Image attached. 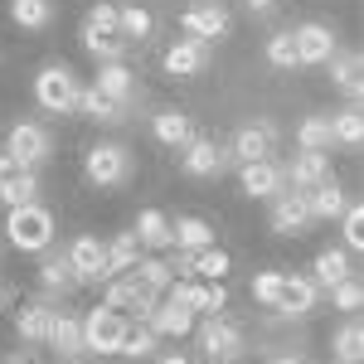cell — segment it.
<instances>
[{"label":"cell","instance_id":"6da1fadb","mask_svg":"<svg viewBox=\"0 0 364 364\" xmlns=\"http://www.w3.org/2000/svg\"><path fill=\"white\" fill-rule=\"evenodd\" d=\"M5 238H10V248H20V252L54 248V214L39 199L34 204H15L10 219H5Z\"/></svg>","mask_w":364,"mask_h":364},{"label":"cell","instance_id":"7a4b0ae2","mask_svg":"<svg viewBox=\"0 0 364 364\" xmlns=\"http://www.w3.org/2000/svg\"><path fill=\"white\" fill-rule=\"evenodd\" d=\"M34 102L44 107V112H73V102H78V78H73V68L68 63H44L39 73H34Z\"/></svg>","mask_w":364,"mask_h":364},{"label":"cell","instance_id":"3957f363","mask_svg":"<svg viewBox=\"0 0 364 364\" xmlns=\"http://www.w3.org/2000/svg\"><path fill=\"white\" fill-rule=\"evenodd\" d=\"M83 170H87L92 185L112 190V185H127V175H132V156H127V146H117V141H97V146H87Z\"/></svg>","mask_w":364,"mask_h":364},{"label":"cell","instance_id":"277c9868","mask_svg":"<svg viewBox=\"0 0 364 364\" xmlns=\"http://www.w3.org/2000/svg\"><path fill=\"white\" fill-rule=\"evenodd\" d=\"M156 301H161V296H156V291H151L136 272H117V277H107V291H102V306L132 311L136 321H146V316L156 311Z\"/></svg>","mask_w":364,"mask_h":364},{"label":"cell","instance_id":"5b68a950","mask_svg":"<svg viewBox=\"0 0 364 364\" xmlns=\"http://www.w3.org/2000/svg\"><path fill=\"white\" fill-rule=\"evenodd\" d=\"M127 336V316L112 306H92L83 316V350L92 355H117V345Z\"/></svg>","mask_w":364,"mask_h":364},{"label":"cell","instance_id":"8992f818","mask_svg":"<svg viewBox=\"0 0 364 364\" xmlns=\"http://www.w3.org/2000/svg\"><path fill=\"white\" fill-rule=\"evenodd\" d=\"M199 350L214 364L238 360V355H243V331L228 321L224 311H219V316H204V321H199Z\"/></svg>","mask_w":364,"mask_h":364},{"label":"cell","instance_id":"52a82bcc","mask_svg":"<svg viewBox=\"0 0 364 364\" xmlns=\"http://www.w3.org/2000/svg\"><path fill=\"white\" fill-rule=\"evenodd\" d=\"M228 161H233L228 146H219V141H209V136H190L185 146H180V166H185V175H195V180L224 175Z\"/></svg>","mask_w":364,"mask_h":364},{"label":"cell","instance_id":"ba28073f","mask_svg":"<svg viewBox=\"0 0 364 364\" xmlns=\"http://www.w3.org/2000/svg\"><path fill=\"white\" fill-rule=\"evenodd\" d=\"M185 34L190 39H199V44H209V39H224L228 34V10L224 0H195L190 10H185Z\"/></svg>","mask_w":364,"mask_h":364},{"label":"cell","instance_id":"9c48e42d","mask_svg":"<svg viewBox=\"0 0 364 364\" xmlns=\"http://www.w3.org/2000/svg\"><path fill=\"white\" fill-rule=\"evenodd\" d=\"M49 146H54V141H49V132H44L39 122H15L10 136H5V151H10L20 166H29V170L49 156Z\"/></svg>","mask_w":364,"mask_h":364},{"label":"cell","instance_id":"30bf717a","mask_svg":"<svg viewBox=\"0 0 364 364\" xmlns=\"http://www.w3.org/2000/svg\"><path fill=\"white\" fill-rule=\"evenodd\" d=\"M291 34H296V68H321L326 58L336 54V29L321 25V20L291 29Z\"/></svg>","mask_w":364,"mask_h":364},{"label":"cell","instance_id":"8fae6325","mask_svg":"<svg viewBox=\"0 0 364 364\" xmlns=\"http://www.w3.org/2000/svg\"><path fill=\"white\" fill-rule=\"evenodd\" d=\"M92 87H97L102 97H112L122 112H132V107L141 102V83H136V73H132L127 63H102V68H97V83H92Z\"/></svg>","mask_w":364,"mask_h":364},{"label":"cell","instance_id":"7c38bea8","mask_svg":"<svg viewBox=\"0 0 364 364\" xmlns=\"http://www.w3.org/2000/svg\"><path fill=\"white\" fill-rule=\"evenodd\" d=\"M272 146H277V127L272 122H248V127H238L233 132V146H228V156L243 166V161H267L272 156Z\"/></svg>","mask_w":364,"mask_h":364},{"label":"cell","instance_id":"4fadbf2b","mask_svg":"<svg viewBox=\"0 0 364 364\" xmlns=\"http://www.w3.org/2000/svg\"><path fill=\"white\" fill-rule=\"evenodd\" d=\"M68 262H73L78 282H107V248H102V238H92V233H78V238L68 243Z\"/></svg>","mask_w":364,"mask_h":364},{"label":"cell","instance_id":"5bb4252c","mask_svg":"<svg viewBox=\"0 0 364 364\" xmlns=\"http://www.w3.org/2000/svg\"><path fill=\"white\" fill-rule=\"evenodd\" d=\"M238 185H243V195L252 199H272L287 190V175H282V166H272V156L267 161H243L238 166Z\"/></svg>","mask_w":364,"mask_h":364},{"label":"cell","instance_id":"9a60e30c","mask_svg":"<svg viewBox=\"0 0 364 364\" xmlns=\"http://www.w3.org/2000/svg\"><path fill=\"white\" fill-rule=\"evenodd\" d=\"M311 224V204H306V190H291V195H272V233H306Z\"/></svg>","mask_w":364,"mask_h":364},{"label":"cell","instance_id":"2e32d148","mask_svg":"<svg viewBox=\"0 0 364 364\" xmlns=\"http://www.w3.org/2000/svg\"><path fill=\"white\" fill-rule=\"evenodd\" d=\"M209 68V44H199V39H175L166 49V73L170 78H195Z\"/></svg>","mask_w":364,"mask_h":364},{"label":"cell","instance_id":"e0dca14e","mask_svg":"<svg viewBox=\"0 0 364 364\" xmlns=\"http://www.w3.org/2000/svg\"><path fill=\"white\" fill-rule=\"evenodd\" d=\"M146 326L156 331V336H170V340H185L190 331H195V311H185L180 301H156V311L146 316Z\"/></svg>","mask_w":364,"mask_h":364},{"label":"cell","instance_id":"ac0fdd59","mask_svg":"<svg viewBox=\"0 0 364 364\" xmlns=\"http://www.w3.org/2000/svg\"><path fill=\"white\" fill-rule=\"evenodd\" d=\"M316 296H321V287L311 277H291V272H282V296H277V306L282 316H306V311H316Z\"/></svg>","mask_w":364,"mask_h":364},{"label":"cell","instance_id":"d6986e66","mask_svg":"<svg viewBox=\"0 0 364 364\" xmlns=\"http://www.w3.org/2000/svg\"><path fill=\"white\" fill-rule=\"evenodd\" d=\"M49 326H54V306H49V296L25 301V306L15 311V331H20V340H29V345H44V340H49Z\"/></svg>","mask_w":364,"mask_h":364},{"label":"cell","instance_id":"ffe728a7","mask_svg":"<svg viewBox=\"0 0 364 364\" xmlns=\"http://www.w3.org/2000/svg\"><path fill=\"white\" fill-rule=\"evenodd\" d=\"M282 175L291 180V190H316L321 180H331V156L326 151H301Z\"/></svg>","mask_w":364,"mask_h":364},{"label":"cell","instance_id":"44dd1931","mask_svg":"<svg viewBox=\"0 0 364 364\" xmlns=\"http://www.w3.org/2000/svg\"><path fill=\"white\" fill-rule=\"evenodd\" d=\"M39 287H44V296H58V291H73V287H78V272H73V262H68V252H54V248H44V267H39Z\"/></svg>","mask_w":364,"mask_h":364},{"label":"cell","instance_id":"7402d4cb","mask_svg":"<svg viewBox=\"0 0 364 364\" xmlns=\"http://www.w3.org/2000/svg\"><path fill=\"white\" fill-rule=\"evenodd\" d=\"M214 243V228L204 224L199 214H180V219H170V248L180 252H199Z\"/></svg>","mask_w":364,"mask_h":364},{"label":"cell","instance_id":"603a6c76","mask_svg":"<svg viewBox=\"0 0 364 364\" xmlns=\"http://www.w3.org/2000/svg\"><path fill=\"white\" fill-rule=\"evenodd\" d=\"M355 272V257H350V248H326V252H316V267H311V282L316 287H336V282H345Z\"/></svg>","mask_w":364,"mask_h":364},{"label":"cell","instance_id":"cb8c5ba5","mask_svg":"<svg viewBox=\"0 0 364 364\" xmlns=\"http://www.w3.org/2000/svg\"><path fill=\"white\" fill-rule=\"evenodd\" d=\"M151 132H156V141H161V146L180 151L185 141L195 136V122L180 112V107H166V112H156V117H151Z\"/></svg>","mask_w":364,"mask_h":364},{"label":"cell","instance_id":"d4e9b609","mask_svg":"<svg viewBox=\"0 0 364 364\" xmlns=\"http://www.w3.org/2000/svg\"><path fill=\"white\" fill-rule=\"evenodd\" d=\"M49 345H54L63 360H78V355H83V321H73L68 311H54V326H49Z\"/></svg>","mask_w":364,"mask_h":364},{"label":"cell","instance_id":"484cf974","mask_svg":"<svg viewBox=\"0 0 364 364\" xmlns=\"http://www.w3.org/2000/svg\"><path fill=\"white\" fill-rule=\"evenodd\" d=\"M306 204H311V219H340L345 204H350V195L340 190L336 180H321L316 190H306Z\"/></svg>","mask_w":364,"mask_h":364},{"label":"cell","instance_id":"4316f807","mask_svg":"<svg viewBox=\"0 0 364 364\" xmlns=\"http://www.w3.org/2000/svg\"><path fill=\"white\" fill-rule=\"evenodd\" d=\"M73 112H83V117H92V122H102V127H117L122 122V107H117L112 97H102L97 87H78V102H73Z\"/></svg>","mask_w":364,"mask_h":364},{"label":"cell","instance_id":"83f0119b","mask_svg":"<svg viewBox=\"0 0 364 364\" xmlns=\"http://www.w3.org/2000/svg\"><path fill=\"white\" fill-rule=\"evenodd\" d=\"M102 248H107V277H117V272H132V267L141 262V252H146L136 233H117L112 243H102Z\"/></svg>","mask_w":364,"mask_h":364},{"label":"cell","instance_id":"f1b7e54d","mask_svg":"<svg viewBox=\"0 0 364 364\" xmlns=\"http://www.w3.org/2000/svg\"><path fill=\"white\" fill-rule=\"evenodd\" d=\"M331 355H336V364H360V355H364V331H360V316H350V321L340 326L336 336H331Z\"/></svg>","mask_w":364,"mask_h":364},{"label":"cell","instance_id":"f546056e","mask_svg":"<svg viewBox=\"0 0 364 364\" xmlns=\"http://www.w3.org/2000/svg\"><path fill=\"white\" fill-rule=\"evenodd\" d=\"M136 238H141V248H151V252L170 248V219L161 209H141L136 214Z\"/></svg>","mask_w":364,"mask_h":364},{"label":"cell","instance_id":"4dcf8cb0","mask_svg":"<svg viewBox=\"0 0 364 364\" xmlns=\"http://www.w3.org/2000/svg\"><path fill=\"white\" fill-rule=\"evenodd\" d=\"M83 49L97 63H122L127 49H132V39H122V34H97V29H83Z\"/></svg>","mask_w":364,"mask_h":364},{"label":"cell","instance_id":"1f68e13d","mask_svg":"<svg viewBox=\"0 0 364 364\" xmlns=\"http://www.w3.org/2000/svg\"><path fill=\"white\" fill-rule=\"evenodd\" d=\"M326 63H331V83H336L340 92H350V97H360V54H355V49L340 54V49H336Z\"/></svg>","mask_w":364,"mask_h":364},{"label":"cell","instance_id":"d6a6232c","mask_svg":"<svg viewBox=\"0 0 364 364\" xmlns=\"http://www.w3.org/2000/svg\"><path fill=\"white\" fill-rule=\"evenodd\" d=\"M10 20L20 29H49L54 25V0H10Z\"/></svg>","mask_w":364,"mask_h":364},{"label":"cell","instance_id":"836d02e7","mask_svg":"<svg viewBox=\"0 0 364 364\" xmlns=\"http://www.w3.org/2000/svg\"><path fill=\"white\" fill-rule=\"evenodd\" d=\"M224 272H228V252L219 248V243L190 252V277H199V282H224Z\"/></svg>","mask_w":364,"mask_h":364},{"label":"cell","instance_id":"e575fe53","mask_svg":"<svg viewBox=\"0 0 364 364\" xmlns=\"http://www.w3.org/2000/svg\"><path fill=\"white\" fill-rule=\"evenodd\" d=\"M296 146H301V151H331V146H336L331 117H306V122L296 127Z\"/></svg>","mask_w":364,"mask_h":364},{"label":"cell","instance_id":"d590c367","mask_svg":"<svg viewBox=\"0 0 364 364\" xmlns=\"http://www.w3.org/2000/svg\"><path fill=\"white\" fill-rule=\"evenodd\" d=\"M156 350V331L146 326V321H127V336H122V345H117V355H127V360H146Z\"/></svg>","mask_w":364,"mask_h":364},{"label":"cell","instance_id":"8d00e7d4","mask_svg":"<svg viewBox=\"0 0 364 364\" xmlns=\"http://www.w3.org/2000/svg\"><path fill=\"white\" fill-rule=\"evenodd\" d=\"M117 20H122V39H132V44H146V34H151V25H156L146 5H122Z\"/></svg>","mask_w":364,"mask_h":364},{"label":"cell","instance_id":"74e56055","mask_svg":"<svg viewBox=\"0 0 364 364\" xmlns=\"http://www.w3.org/2000/svg\"><path fill=\"white\" fill-rule=\"evenodd\" d=\"M132 272H136V277L146 282V287H151L156 296H166V291H170V282H175V267H170V262H161V257H141Z\"/></svg>","mask_w":364,"mask_h":364},{"label":"cell","instance_id":"f35d334b","mask_svg":"<svg viewBox=\"0 0 364 364\" xmlns=\"http://www.w3.org/2000/svg\"><path fill=\"white\" fill-rule=\"evenodd\" d=\"M267 63L272 68H296V34L291 29H277L267 39Z\"/></svg>","mask_w":364,"mask_h":364},{"label":"cell","instance_id":"ab89813d","mask_svg":"<svg viewBox=\"0 0 364 364\" xmlns=\"http://www.w3.org/2000/svg\"><path fill=\"white\" fill-rule=\"evenodd\" d=\"M331 127H336V141H340V146H360V141H364V117H360V107L336 112V117H331Z\"/></svg>","mask_w":364,"mask_h":364},{"label":"cell","instance_id":"60d3db41","mask_svg":"<svg viewBox=\"0 0 364 364\" xmlns=\"http://www.w3.org/2000/svg\"><path fill=\"white\" fill-rule=\"evenodd\" d=\"M117 0H97L92 10H87V20H83V29H97V34H122V20H117Z\"/></svg>","mask_w":364,"mask_h":364},{"label":"cell","instance_id":"b9f144b4","mask_svg":"<svg viewBox=\"0 0 364 364\" xmlns=\"http://www.w3.org/2000/svg\"><path fill=\"white\" fill-rule=\"evenodd\" d=\"M331 301H336L340 311H350V316H355V311L364 306V287H360V277L350 272L345 282H336V287H331Z\"/></svg>","mask_w":364,"mask_h":364},{"label":"cell","instance_id":"7bdbcfd3","mask_svg":"<svg viewBox=\"0 0 364 364\" xmlns=\"http://www.w3.org/2000/svg\"><path fill=\"white\" fill-rule=\"evenodd\" d=\"M340 219H345V248L360 252L364 248V209H360V204H345V214H340Z\"/></svg>","mask_w":364,"mask_h":364},{"label":"cell","instance_id":"ee69618b","mask_svg":"<svg viewBox=\"0 0 364 364\" xmlns=\"http://www.w3.org/2000/svg\"><path fill=\"white\" fill-rule=\"evenodd\" d=\"M29 175H34L29 166H20L10 151H0V195H10V190H15L20 180H29Z\"/></svg>","mask_w":364,"mask_h":364},{"label":"cell","instance_id":"f6af8a7d","mask_svg":"<svg viewBox=\"0 0 364 364\" xmlns=\"http://www.w3.org/2000/svg\"><path fill=\"white\" fill-rule=\"evenodd\" d=\"M277 296H282V272H257V277H252V301L277 306Z\"/></svg>","mask_w":364,"mask_h":364},{"label":"cell","instance_id":"bcb514c9","mask_svg":"<svg viewBox=\"0 0 364 364\" xmlns=\"http://www.w3.org/2000/svg\"><path fill=\"white\" fill-rule=\"evenodd\" d=\"M272 5H277V0H248V10H252V15H267Z\"/></svg>","mask_w":364,"mask_h":364},{"label":"cell","instance_id":"7dc6e473","mask_svg":"<svg viewBox=\"0 0 364 364\" xmlns=\"http://www.w3.org/2000/svg\"><path fill=\"white\" fill-rule=\"evenodd\" d=\"M0 364H34V360H29L25 350H15V355H5V360H0Z\"/></svg>","mask_w":364,"mask_h":364},{"label":"cell","instance_id":"c3c4849f","mask_svg":"<svg viewBox=\"0 0 364 364\" xmlns=\"http://www.w3.org/2000/svg\"><path fill=\"white\" fill-rule=\"evenodd\" d=\"M10 296H15V291H10V287H5V282H0V311L10 306Z\"/></svg>","mask_w":364,"mask_h":364},{"label":"cell","instance_id":"681fc988","mask_svg":"<svg viewBox=\"0 0 364 364\" xmlns=\"http://www.w3.org/2000/svg\"><path fill=\"white\" fill-rule=\"evenodd\" d=\"M272 364H301V355H277Z\"/></svg>","mask_w":364,"mask_h":364},{"label":"cell","instance_id":"f907efd6","mask_svg":"<svg viewBox=\"0 0 364 364\" xmlns=\"http://www.w3.org/2000/svg\"><path fill=\"white\" fill-rule=\"evenodd\" d=\"M161 364H195V360H185V355H166Z\"/></svg>","mask_w":364,"mask_h":364},{"label":"cell","instance_id":"816d5d0a","mask_svg":"<svg viewBox=\"0 0 364 364\" xmlns=\"http://www.w3.org/2000/svg\"><path fill=\"white\" fill-rule=\"evenodd\" d=\"M224 364H243V360H224Z\"/></svg>","mask_w":364,"mask_h":364}]
</instances>
